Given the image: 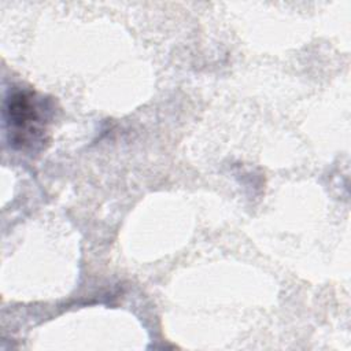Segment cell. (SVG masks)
Masks as SVG:
<instances>
[{"mask_svg":"<svg viewBox=\"0 0 351 351\" xmlns=\"http://www.w3.org/2000/svg\"><path fill=\"white\" fill-rule=\"evenodd\" d=\"M53 103L29 88L12 89L4 100V123L10 145L21 151H38L47 141Z\"/></svg>","mask_w":351,"mask_h":351,"instance_id":"1","label":"cell"}]
</instances>
